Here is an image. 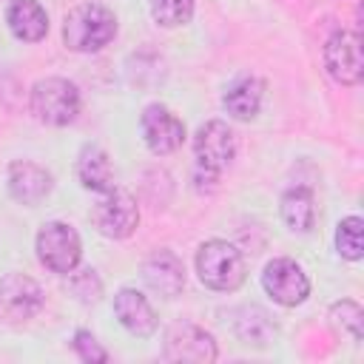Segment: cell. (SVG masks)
<instances>
[{
  "label": "cell",
  "instance_id": "cell-14",
  "mask_svg": "<svg viewBox=\"0 0 364 364\" xmlns=\"http://www.w3.org/2000/svg\"><path fill=\"white\" fill-rule=\"evenodd\" d=\"M114 313H117L119 324L136 338H148L156 330V313H154L151 301L134 287H122L114 296Z\"/></svg>",
  "mask_w": 364,
  "mask_h": 364
},
{
  "label": "cell",
  "instance_id": "cell-15",
  "mask_svg": "<svg viewBox=\"0 0 364 364\" xmlns=\"http://www.w3.org/2000/svg\"><path fill=\"white\" fill-rule=\"evenodd\" d=\"M6 23L23 43H37L48 31V14L37 0H11L6 9Z\"/></svg>",
  "mask_w": 364,
  "mask_h": 364
},
{
  "label": "cell",
  "instance_id": "cell-17",
  "mask_svg": "<svg viewBox=\"0 0 364 364\" xmlns=\"http://www.w3.org/2000/svg\"><path fill=\"white\" fill-rule=\"evenodd\" d=\"M262 97H264V80H259V77H242V80H236L225 91L222 102H225V108H228V114L233 119H253L259 114Z\"/></svg>",
  "mask_w": 364,
  "mask_h": 364
},
{
  "label": "cell",
  "instance_id": "cell-22",
  "mask_svg": "<svg viewBox=\"0 0 364 364\" xmlns=\"http://www.w3.org/2000/svg\"><path fill=\"white\" fill-rule=\"evenodd\" d=\"M151 17L165 28L185 26L193 17V0H151Z\"/></svg>",
  "mask_w": 364,
  "mask_h": 364
},
{
  "label": "cell",
  "instance_id": "cell-13",
  "mask_svg": "<svg viewBox=\"0 0 364 364\" xmlns=\"http://www.w3.org/2000/svg\"><path fill=\"white\" fill-rule=\"evenodd\" d=\"M142 279L145 284L159 293L162 299H173L182 293L185 287V264L176 253L171 250H154L145 262H142Z\"/></svg>",
  "mask_w": 364,
  "mask_h": 364
},
{
  "label": "cell",
  "instance_id": "cell-6",
  "mask_svg": "<svg viewBox=\"0 0 364 364\" xmlns=\"http://www.w3.org/2000/svg\"><path fill=\"white\" fill-rule=\"evenodd\" d=\"M91 222L108 239H128L139 225L136 199L122 188H108L91 208Z\"/></svg>",
  "mask_w": 364,
  "mask_h": 364
},
{
  "label": "cell",
  "instance_id": "cell-18",
  "mask_svg": "<svg viewBox=\"0 0 364 364\" xmlns=\"http://www.w3.org/2000/svg\"><path fill=\"white\" fill-rule=\"evenodd\" d=\"M282 219L290 230L296 233H307L316 222V202L310 188H290L282 196Z\"/></svg>",
  "mask_w": 364,
  "mask_h": 364
},
{
  "label": "cell",
  "instance_id": "cell-5",
  "mask_svg": "<svg viewBox=\"0 0 364 364\" xmlns=\"http://www.w3.org/2000/svg\"><path fill=\"white\" fill-rule=\"evenodd\" d=\"M37 259L54 273H74L82 256L80 233L68 222H46L37 230Z\"/></svg>",
  "mask_w": 364,
  "mask_h": 364
},
{
  "label": "cell",
  "instance_id": "cell-2",
  "mask_svg": "<svg viewBox=\"0 0 364 364\" xmlns=\"http://www.w3.org/2000/svg\"><path fill=\"white\" fill-rule=\"evenodd\" d=\"M28 105L40 122L63 128V125L74 122L80 114V91L65 77H46L31 85Z\"/></svg>",
  "mask_w": 364,
  "mask_h": 364
},
{
  "label": "cell",
  "instance_id": "cell-11",
  "mask_svg": "<svg viewBox=\"0 0 364 364\" xmlns=\"http://www.w3.org/2000/svg\"><path fill=\"white\" fill-rule=\"evenodd\" d=\"M43 307L40 284L26 273H9L0 279V318L26 321Z\"/></svg>",
  "mask_w": 364,
  "mask_h": 364
},
{
  "label": "cell",
  "instance_id": "cell-16",
  "mask_svg": "<svg viewBox=\"0 0 364 364\" xmlns=\"http://www.w3.org/2000/svg\"><path fill=\"white\" fill-rule=\"evenodd\" d=\"M77 179L82 188L105 193L108 188H114V168L108 154L100 145H82V151L77 154Z\"/></svg>",
  "mask_w": 364,
  "mask_h": 364
},
{
  "label": "cell",
  "instance_id": "cell-21",
  "mask_svg": "<svg viewBox=\"0 0 364 364\" xmlns=\"http://www.w3.org/2000/svg\"><path fill=\"white\" fill-rule=\"evenodd\" d=\"M330 324H333L338 333L350 336L353 341H361V336H364V310H361V304L353 301V299L336 301V304L330 307Z\"/></svg>",
  "mask_w": 364,
  "mask_h": 364
},
{
  "label": "cell",
  "instance_id": "cell-7",
  "mask_svg": "<svg viewBox=\"0 0 364 364\" xmlns=\"http://www.w3.org/2000/svg\"><path fill=\"white\" fill-rule=\"evenodd\" d=\"M162 353L168 361H179V364H210L216 361V341L202 327L179 321L165 330Z\"/></svg>",
  "mask_w": 364,
  "mask_h": 364
},
{
  "label": "cell",
  "instance_id": "cell-23",
  "mask_svg": "<svg viewBox=\"0 0 364 364\" xmlns=\"http://www.w3.org/2000/svg\"><path fill=\"white\" fill-rule=\"evenodd\" d=\"M71 344H74V353H77L85 364H105V361H108V353L100 347V341H97L94 333H88V330H77Z\"/></svg>",
  "mask_w": 364,
  "mask_h": 364
},
{
  "label": "cell",
  "instance_id": "cell-12",
  "mask_svg": "<svg viewBox=\"0 0 364 364\" xmlns=\"http://www.w3.org/2000/svg\"><path fill=\"white\" fill-rule=\"evenodd\" d=\"M6 182H9L11 199L23 205H40L51 193V173L31 159H14L9 165Z\"/></svg>",
  "mask_w": 364,
  "mask_h": 364
},
{
  "label": "cell",
  "instance_id": "cell-8",
  "mask_svg": "<svg viewBox=\"0 0 364 364\" xmlns=\"http://www.w3.org/2000/svg\"><path fill=\"white\" fill-rule=\"evenodd\" d=\"M324 68L341 85H358L364 77V57H361V37L358 31H336L324 46Z\"/></svg>",
  "mask_w": 364,
  "mask_h": 364
},
{
  "label": "cell",
  "instance_id": "cell-19",
  "mask_svg": "<svg viewBox=\"0 0 364 364\" xmlns=\"http://www.w3.org/2000/svg\"><path fill=\"white\" fill-rule=\"evenodd\" d=\"M273 333H276V327H273L270 316L262 307H245V310H239V316H236V336L245 344L264 347Z\"/></svg>",
  "mask_w": 364,
  "mask_h": 364
},
{
  "label": "cell",
  "instance_id": "cell-20",
  "mask_svg": "<svg viewBox=\"0 0 364 364\" xmlns=\"http://www.w3.org/2000/svg\"><path fill=\"white\" fill-rule=\"evenodd\" d=\"M336 250L347 262H358L364 256V222H361V216H347L338 222Z\"/></svg>",
  "mask_w": 364,
  "mask_h": 364
},
{
  "label": "cell",
  "instance_id": "cell-10",
  "mask_svg": "<svg viewBox=\"0 0 364 364\" xmlns=\"http://www.w3.org/2000/svg\"><path fill=\"white\" fill-rule=\"evenodd\" d=\"M139 128H142V139L148 145L151 154H173L182 142H185V122L165 105L151 102L145 105L142 117H139Z\"/></svg>",
  "mask_w": 364,
  "mask_h": 364
},
{
  "label": "cell",
  "instance_id": "cell-4",
  "mask_svg": "<svg viewBox=\"0 0 364 364\" xmlns=\"http://www.w3.org/2000/svg\"><path fill=\"white\" fill-rule=\"evenodd\" d=\"M236 154L233 131L222 119H210L199 125L193 136V156H196V176H205L208 182H216L219 173L230 165Z\"/></svg>",
  "mask_w": 364,
  "mask_h": 364
},
{
  "label": "cell",
  "instance_id": "cell-3",
  "mask_svg": "<svg viewBox=\"0 0 364 364\" xmlns=\"http://www.w3.org/2000/svg\"><path fill=\"white\" fill-rule=\"evenodd\" d=\"M196 273L205 287L228 293L245 282V259L230 242L210 239L196 253Z\"/></svg>",
  "mask_w": 364,
  "mask_h": 364
},
{
  "label": "cell",
  "instance_id": "cell-9",
  "mask_svg": "<svg viewBox=\"0 0 364 364\" xmlns=\"http://www.w3.org/2000/svg\"><path fill=\"white\" fill-rule=\"evenodd\" d=\"M262 287L264 293L282 304V307H296L307 299L310 293V279L301 270V264H296L293 259H273L264 264L262 273Z\"/></svg>",
  "mask_w": 364,
  "mask_h": 364
},
{
  "label": "cell",
  "instance_id": "cell-24",
  "mask_svg": "<svg viewBox=\"0 0 364 364\" xmlns=\"http://www.w3.org/2000/svg\"><path fill=\"white\" fill-rule=\"evenodd\" d=\"M68 287H71V293H74L80 301H85V304L97 301L100 293H102V284H100V279H97L94 270H80L77 276H71Z\"/></svg>",
  "mask_w": 364,
  "mask_h": 364
},
{
  "label": "cell",
  "instance_id": "cell-1",
  "mask_svg": "<svg viewBox=\"0 0 364 364\" xmlns=\"http://www.w3.org/2000/svg\"><path fill=\"white\" fill-rule=\"evenodd\" d=\"M117 34V17L100 3H80L63 20V43L77 54L105 48Z\"/></svg>",
  "mask_w": 364,
  "mask_h": 364
}]
</instances>
